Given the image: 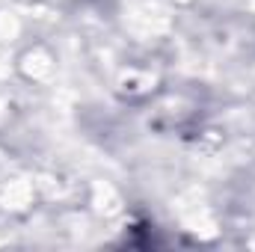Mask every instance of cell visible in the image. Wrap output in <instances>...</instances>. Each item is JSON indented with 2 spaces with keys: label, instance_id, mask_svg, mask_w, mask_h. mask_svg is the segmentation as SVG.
Instances as JSON below:
<instances>
[]
</instances>
